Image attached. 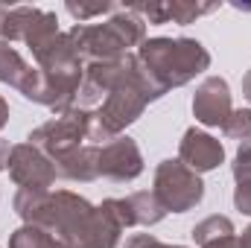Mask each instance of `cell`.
I'll list each match as a JSON object with an SVG mask.
<instances>
[{
  "label": "cell",
  "instance_id": "obj_8",
  "mask_svg": "<svg viewBox=\"0 0 251 248\" xmlns=\"http://www.w3.org/2000/svg\"><path fill=\"white\" fill-rule=\"evenodd\" d=\"M3 164H6V146L0 143V167H3Z\"/></svg>",
  "mask_w": 251,
  "mask_h": 248
},
{
  "label": "cell",
  "instance_id": "obj_3",
  "mask_svg": "<svg viewBox=\"0 0 251 248\" xmlns=\"http://www.w3.org/2000/svg\"><path fill=\"white\" fill-rule=\"evenodd\" d=\"M100 170L114 175V178H131L140 173V158H137V149L131 146V140H117L111 143L102 155H100Z\"/></svg>",
  "mask_w": 251,
  "mask_h": 248
},
{
  "label": "cell",
  "instance_id": "obj_5",
  "mask_svg": "<svg viewBox=\"0 0 251 248\" xmlns=\"http://www.w3.org/2000/svg\"><path fill=\"white\" fill-rule=\"evenodd\" d=\"M237 117V123H225V131L228 134H249L251 131V111H243V114H234Z\"/></svg>",
  "mask_w": 251,
  "mask_h": 248
},
{
  "label": "cell",
  "instance_id": "obj_1",
  "mask_svg": "<svg viewBox=\"0 0 251 248\" xmlns=\"http://www.w3.org/2000/svg\"><path fill=\"white\" fill-rule=\"evenodd\" d=\"M158 181L176 184V190H167V193H161V196H164V204L173 207V210H178V213L187 210L190 204H196V201L201 198V181H199L196 175H190L187 170H181L178 164H173V161H167V164L161 167Z\"/></svg>",
  "mask_w": 251,
  "mask_h": 248
},
{
  "label": "cell",
  "instance_id": "obj_7",
  "mask_svg": "<svg viewBox=\"0 0 251 248\" xmlns=\"http://www.w3.org/2000/svg\"><path fill=\"white\" fill-rule=\"evenodd\" d=\"M243 246H246V248H251V228L246 231V237H243Z\"/></svg>",
  "mask_w": 251,
  "mask_h": 248
},
{
  "label": "cell",
  "instance_id": "obj_9",
  "mask_svg": "<svg viewBox=\"0 0 251 248\" xmlns=\"http://www.w3.org/2000/svg\"><path fill=\"white\" fill-rule=\"evenodd\" d=\"M3 120H6V105H3V99H0V125H3Z\"/></svg>",
  "mask_w": 251,
  "mask_h": 248
},
{
  "label": "cell",
  "instance_id": "obj_10",
  "mask_svg": "<svg viewBox=\"0 0 251 248\" xmlns=\"http://www.w3.org/2000/svg\"><path fill=\"white\" fill-rule=\"evenodd\" d=\"M246 91H249V99H251V76L246 79Z\"/></svg>",
  "mask_w": 251,
  "mask_h": 248
},
{
  "label": "cell",
  "instance_id": "obj_4",
  "mask_svg": "<svg viewBox=\"0 0 251 248\" xmlns=\"http://www.w3.org/2000/svg\"><path fill=\"white\" fill-rule=\"evenodd\" d=\"M181 155L187 158L196 170H213L222 161V146L213 137H207V134L187 131V140L181 146Z\"/></svg>",
  "mask_w": 251,
  "mask_h": 248
},
{
  "label": "cell",
  "instance_id": "obj_6",
  "mask_svg": "<svg viewBox=\"0 0 251 248\" xmlns=\"http://www.w3.org/2000/svg\"><path fill=\"white\" fill-rule=\"evenodd\" d=\"M207 248H234V240L231 237H222V243H213V246H207Z\"/></svg>",
  "mask_w": 251,
  "mask_h": 248
},
{
  "label": "cell",
  "instance_id": "obj_2",
  "mask_svg": "<svg viewBox=\"0 0 251 248\" xmlns=\"http://www.w3.org/2000/svg\"><path fill=\"white\" fill-rule=\"evenodd\" d=\"M193 108H196V117L201 120V123H225L228 117V108H231V99H228V85L222 82V79H207L204 85H201V91L196 94V102H193Z\"/></svg>",
  "mask_w": 251,
  "mask_h": 248
}]
</instances>
